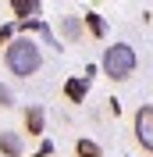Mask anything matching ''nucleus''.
Wrapping results in <instances>:
<instances>
[{"label":"nucleus","mask_w":153,"mask_h":157,"mask_svg":"<svg viewBox=\"0 0 153 157\" xmlns=\"http://www.w3.org/2000/svg\"><path fill=\"white\" fill-rule=\"evenodd\" d=\"M4 61H7V71H14L18 78H29L39 71V64H43V54H39V47L32 43L29 36H18L7 43V54H4Z\"/></svg>","instance_id":"nucleus-1"},{"label":"nucleus","mask_w":153,"mask_h":157,"mask_svg":"<svg viewBox=\"0 0 153 157\" xmlns=\"http://www.w3.org/2000/svg\"><path fill=\"white\" fill-rule=\"evenodd\" d=\"M103 71L114 82H125V78L135 71V50L128 47V43H110V47L103 50Z\"/></svg>","instance_id":"nucleus-2"},{"label":"nucleus","mask_w":153,"mask_h":157,"mask_svg":"<svg viewBox=\"0 0 153 157\" xmlns=\"http://www.w3.org/2000/svg\"><path fill=\"white\" fill-rule=\"evenodd\" d=\"M135 139L143 143V150L153 154V104H143L135 111Z\"/></svg>","instance_id":"nucleus-3"},{"label":"nucleus","mask_w":153,"mask_h":157,"mask_svg":"<svg viewBox=\"0 0 153 157\" xmlns=\"http://www.w3.org/2000/svg\"><path fill=\"white\" fill-rule=\"evenodd\" d=\"M0 154L4 157H25V143L18 132H0Z\"/></svg>","instance_id":"nucleus-4"},{"label":"nucleus","mask_w":153,"mask_h":157,"mask_svg":"<svg viewBox=\"0 0 153 157\" xmlns=\"http://www.w3.org/2000/svg\"><path fill=\"white\" fill-rule=\"evenodd\" d=\"M43 128H47V111L43 107H29L25 111V132L29 136H43Z\"/></svg>","instance_id":"nucleus-5"},{"label":"nucleus","mask_w":153,"mask_h":157,"mask_svg":"<svg viewBox=\"0 0 153 157\" xmlns=\"http://www.w3.org/2000/svg\"><path fill=\"white\" fill-rule=\"evenodd\" d=\"M86 89H89V78H68L64 82V97L75 100V104H82V100H86Z\"/></svg>","instance_id":"nucleus-6"},{"label":"nucleus","mask_w":153,"mask_h":157,"mask_svg":"<svg viewBox=\"0 0 153 157\" xmlns=\"http://www.w3.org/2000/svg\"><path fill=\"white\" fill-rule=\"evenodd\" d=\"M61 32H64V39H78V36H82V18H75V14L64 18V21H61Z\"/></svg>","instance_id":"nucleus-7"},{"label":"nucleus","mask_w":153,"mask_h":157,"mask_svg":"<svg viewBox=\"0 0 153 157\" xmlns=\"http://www.w3.org/2000/svg\"><path fill=\"white\" fill-rule=\"evenodd\" d=\"M82 21H86V25H89V32H93V36H103V32H107L103 18H100L96 11H86V14H82Z\"/></svg>","instance_id":"nucleus-8"},{"label":"nucleus","mask_w":153,"mask_h":157,"mask_svg":"<svg viewBox=\"0 0 153 157\" xmlns=\"http://www.w3.org/2000/svg\"><path fill=\"white\" fill-rule=\"evenodd\" d=\"M75 154H78V157H103V150L96 147L93 139H78V147H75Z\"/></svg>","instance_id":"nucleus-9"},{"label":"nucleus","mask_w":153,"mask_h":157,"mask_svg":"<svg viewBox=\"0 0 153 157\" xmlns=\"http://www.w3.org/2000/svg\"><path fill=\"white\" fill-rule=\"evenodd\" d=\"M11 7L18 11L21 18H25V14H36V11H39V4H36V0H11Z\"/></svg>","instance_id":"nucleus-10"},{"label":"nucleus","mask_w":153,"mask_h":157,"mask_svg":"<svg viewBox=\"0 0 153 157\" xmlns=\"http://www.w3.org/2000/svg\"><path fill=\"white\" fill-rule=\"evenodd\" d=\"M14 100H11V89L7 86H0V107H11Z\"/></svg>","instance_id":"nucleus-11"},{"label":"nucleus","mask_w":153,"mask_h":157,"mask_svg":"<svg viewBox=\"0 0 153 157\" xmlns=\"http://www.w3.org/2000/svg\"><path fill=\"white\" fill-rule=\"evenodd\" d=\"M7 39H11V29H7V25H0V43H7Z\"/></svg>","instance_id":"nucleus-12"}]
</instances>
